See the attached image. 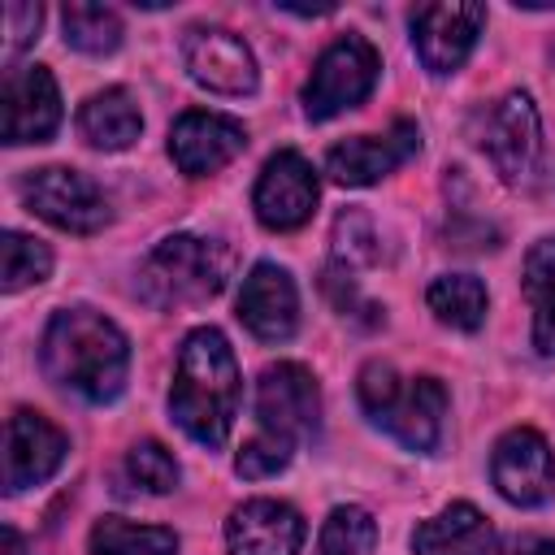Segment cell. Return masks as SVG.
<instances>
[{"mask_svg": "<svg viewBox=\"0 0 555 555\" xmlns=\"http://www.w3.org/2000/svg\"><path fill=\"white\" fill-rule=\"evenodd\" d=\"M238 399H243V377L230 338L217 325L191 330L178 347L173 386H169V416L178 421V429L191 442L217 451L234 429Z\"/></svg>", "mask_w": 555, "mask_h": 555, "instance_id": "6da1fadb", "label": "cell"}, {"mask_svg": "<svg viewBox=\"0 0 555 555\" xmlns=\"http://www.w3.org/2000/svg\"><path fill=\"white\" fill-rule=\"evenodd\" d=\"M39 364L48 382L61 390L87 399V403H113L126 390L130 373V343L95 308H61L52 312L43 343H39Z\"/></svg>", "mask_w": 555, "mask_h": 555, "instance_id": "7a4b0ae2", "label": "cell"}, {"mask_svg": "<svg viewBox=\"0 0 555 555\" xmlns=\"http://www.w3.org/2000/svg\"><path fill=\"white\" fill-rule=\"evenodd\" d=\"M364 416L408 451H434L442 442L447 390L438 377H399L395 364L369 360L356 382Z\"/></svg>", "mask_w": 555, "mask_h": 555, "instance_id": "3957f363", "label": "cell"}, {"mask_svg": "<svg viewBox=\"0 0 555 555\" xmlns=\"http://www.w3.org/2000/svg\"><path fill=\"white\" fill-rule=\"evenodd\" d=\"M230 278V247L199 234H169L139 269V295L152 308H186L221 295Z\"/></svg>", "mask_w": 555, "mask_h": 555, "instance_id": "277c9868", "label": "cell"}, {"mask_svg": "<svg viewBox=\"0 0 555 555\" xmlns=\"http://www.w3.org/2000/svg\"><path fill=\"white\" fill-rule=\"evenodd\" d=\"M382 74V56L364 35H338L312 65L308 82H304V117L308 121H330L356 104H364L377 87Z\"/></svg>", "mask_w": 555, "mask_h": 555, "instance_id": "5b68a950", "label": "cell"}, {"mask_svg": "<svg viewBox=\"0 0 555 555\" xmlns=\"http://www.w3.org/2000/svg\"><path fill=\"white\" fill-rule=\"evenodd\" d=\"M17 191H22V199L35 217H43L48 225H56L65 234H95V230L108 225L104 191L78 169H65V165L30 169L17 182Z\"/></svg>", "mask_w": 555, "mask_h": 555, "instance_id": "8992f818", "label": "cell"}, {"mask_svg": "<svg viewBox=\"0 0 555 555\" xmlns=\"http://www.w3.org/2000/svg\"><path fill=\"white\" fill-rule=\"evenodd\" d=\"M256 421L264 434L308 442L321 434V390L304 364H269L256 382Z\"/></svg>", "mask_w": 555, "mask_h": 555, "instance_id": "52a82bcc", "label": "cell"}, {"mask_svg": "<svg viewBox=\"0 0 555 555\" xmlns=\"http://www.w3.org/2000/svg\"><path fill=\"white\" fill-rule=\"evenodd\" d=\"M486 156L494 165V173L507 186H525L533 182L538 165H542V121L538 108L525 91H507L490 113H486Z\"/></svg>", "mask_w": 555, "mask_h": 555, "instance_id": "ba28073f", "label": "cell"}, {"mask_svg": "<svg viewBox=\"0 0 555 555\" xmlns=\"http://www.w3.org/2000/svg\"><path fill=\"white\" fill-rule=\"evenodd\" d=\"M481 26H486V4L473 0L421 4L412 13V48L429 74H455L468 61Z\"/></svg>", "mask_w": 555, "mask_h": 555, "instance_id": "9c48e42d", "label": "cell"}, {"mask_svg": "<svg viewBox=\"0 0 555 555\" xmlns=\"http://www.w3.org/2000/svg\"><path fill=\"white\" fill-rule=\"evenodd\" d=\"M61 126V91L48 65H17L0 91V134L9 147L48 143Z\"/></svg>", "mask_w": 555, "mask_h": 555, "instance_id": "30bf717a", "label": "cell"}, {"mask_svg": "<svg viewBox=\"0 0 555 555\" xmlns=\"http://www.w3.org/2000/svg\"><path fill=\"white\" fill-rule=\"evenodd\" d=\"M490 477H494V490L507 503H516V507H542L555 494V451L529 425L507 429L494 442Z\"/></svg>", "mask_w": 555, "mask_h": 555, "instance_id": "8fae6325", "label": "cell"}, {"mask_svg": "<svg viewBox=\"0 0 555 555\" xmlns=\"http://www.w3.org/2000/svg\"><path fill=\"white\" fill-rule=\"evenodd\" d=\"M317 173L312 165L299 156V152H273L256 178V191H251V208L260 217L264 230H299L308 225V217L317 212Z\"/></svg>", "mask_w": 555, "mask_h": 555, "instance_id": "7c38bea8", "label": "cell"}, {"mask_svg": "<svg viewBox=\"0 0 555 555\" xmlns=\"http://www.w3.org/2000/svg\"><path fill=\"white\" fill-rule=\"evenodd\" d=\"M182 65L191 82L217 95H251L256 91V56L251 48L221 26H191L182 35Z\"/></svg>", "mask_w": 555, "mask_h": 555, "instance_id": "4fadbf2b", "label": "cell"}, {"mask_svg": "<svg viewBox=\"0 0 555 555\" xmlns=\"http://www.w3.org/2000/svg\"><path fill=\"white\" fill-rule=\"evenodd\" d=\"M65 451H69V442L48 416L17 408L4 429V490L22 494L30 486H43L65 464Z\"/></svg>", "mask_w": 555, "mask_h": 555, "instance_id": "5bb4252c", "label": "cell"}, {"mask_svg": "<svg viewBox=\"0 0 555 555\" xmlns=\"http://www.w3.org/2000/svg\"><path fill=\"white\" fill-rule=\"evenodd\" d=\"M243 147H247V126L225 113H208V108L182 113L169 130V156L186 178L225 169Z\"/></svg>", "mask_w": 555, "mask_h": 555, "instance_id": "9a60e30c", "label": "cell"}, {"mask_svg": "<svg viewBox=\"0 0 555 555\" xmlns=\"http://www.w3.org/2000/svg\"><path fill=\"white\" fill-rule=\"evenodd\" d=\"M421 152V130L412 121H395L386 134H356L325 152V173L338 186H369L395 173L403 160Z\"/></svg>", "mask_w": 555, "mask_h": 555, "instance_id": "2e32d148", "label": "cell"}, {"mask_svg": "<svg viewBox=\"0 0 555 555\" xmlns=\"http://www.w3.org/2000/svg\"><path fill=\"white\" fill-rule=\"evenodd\" d=\"M238 321L260 338V343H286L299 325V291L282 264H251L238 291Z\"/></svg>", "mask_w": 555, "mask_h": 555, "instance_id": "e0dca14e", "label": "cell"}, {"mask_svg": "<svg viewBox=\"0 0 555 555\" xmlns=\"http://www.w3.org/2000/svg\"><path fill=\"white\" fill-rule=\"evenodd\" d=\"M230 555H299L304 516L282 499H247L225 520Z\"/></svg>", "mask_w": 555, "mask_h": 555, "instance_id": "ac0fdd59", "label": "cell"}, {"mask_svg": "<svg viewBox=\"0 0 555 555\" xmlns=\"http://www.w3.org/2000/svg\"><path fill=\"white\" fill-rule=\"evenodd\" d=\"M416 555H503L494 525L473 503H451L412 533Z\"/></svg>", "mask_w": 555, "mask_h": 555, "instance_id": "d6986e66", "label": "cell"}, {"mask_svg": "<svg viewBox=\"0 0 555 555\" xmlns=\"http://www.w3.org/2000/svg\"><path fill=\"white\" fill-rule=\"evenodd\" d=\"M78 130L100 152H126L139 139L143 117H139V104L126 87H104L78 108Z\"/></svg>", "mask_w": 555, "mask_h": 555, "instance_id": "ffe728a7", "label": "cell"}, {"mask_svg": "<svg viewBox=\"0 0 555 555\" xmlns=\"http://www.w3.org/2000/svg\"><path fill=\"white\" fill-rule=\"evenodd\" d=\"M525 299L533 308V347L555 360V238H542L525 256Z\"/></svg>", "mask_w": 555, "mask_h": 555, "instance_id": "44dd1931", "label": "cell"}, {"mask_svg": "<svg viewBox=\"0 0 555 555\" xmlns=\"http://www.w3.org/2000/svg\"><path fill=\"white\" fill-rule=\"evenodd\" d=\"M91 555H178V533L165 525H134L126 516H100L87 533Z\"/></svg>", "mask_w": 555, "mask_h": 555, "instance_id": "7402d4cb", "label": "cell"}, {"mask_svg": "<svg viewBox=\"0 0 555 555\" xmlns=\"http://www.w3.org/2000/svg\"><path fill=\"white\" fill-rule=\"evenodd\" d=\"M429 312L451 330H477L486 321V286L473 273H442L425 291Z\"/></svg>", "mask_w": 555, "mask_h": 555, "instance_id": "603a6c76", "label": "cell"}, {"mask_svg": "<svg viewBox=\"0 0 555 555\" xmlns=\"http://www.w3.org/2000/svg\"><path fill=\"white\" fill-rule=\"evenodd\" d=\"M61 26H65V43L87 56H108L121 48V17L108 4H65Z\"/></svg>", "mask_w": 555, "mask_h": 555, "instance_id": "cb8c5ba5", "label": "cell"}, {"mask_svg": "<svg viewBox=\"0 0 555 555\" xmlns=\"http://www.w3.org/2000/svg\"><path fill=\"white\" fill-rule=\"evenodd\" d=\"M48 273H52L48 243H39V238H30L22 230H4V238H0V286H4V295L39 286Z\"/></svg>", "mask_w": 555, "mask_h": 555, "instance_id": "d4e9b609", "label": "cell"}, {"mask_svg": "<svg viewBox=\"0 0 555 555\" xmlns=\"http://www.w3.org/2000/svg\"><path fill=\"white\" fill-rule=\"evenodd\" d=\"M317 551L321 555H373L377 551V520L364 507L343 503L325 516Z\"/></svg>", "mask_w": 555, "mask_h": 555, "instance_id": "484cf974", "label": "cell"}, {"mask_svg": "<svg viewBox=\"0 0 555 555\" xmlns=\"http://www.w3.org/2000/svg\"><path fill=\"white\" fill-rule=\"evenodd\" d=\"M126 477L143 494H169L182 473H178V460L169 455V447H160L156 438H143L126 451Z\"/></svg>", "mask_w": 555, "mask_h": 555, "instance_id": "4316f807", "label": "cell"}, {"mask_svg": "<svg viewBox=\"0 0 555 555\" xmlns=\"http://www.w3.org/2000/svg\"><path fill=\"white\" fill-rule=\"evenodd\" d=\"M377 234H373V221L360 212V208H347L338 221H334V264L343 269H356V264H369L377 260Z\"/></svg>", "mask_w": 555, "mask_h": 555, "instance_id": "83f0119b", "label": "cell"}, {"mask_svg": "<svg viewBox=\"0 0 555 555\" xmlns=\"http://www.w3.org/2000/svg\"><path fill=\"white\" fill-rule=\"evenodd\" d=\"M291 455H295V442H286V438H278V434H256V438H247L243 442V451H238V460H234V468H238V477H247V481H260V477H278L286 464H291Z\"/></svg>", "mask_w": 555, "mask_h": 555, "instance_id": "f1b7e54d", "label": "cell"}, {"mask_svg": "<svg viewBox=\"0 0 555 555\" xmlns=\"http://www.w3.org/2000/svg\"><path fill=\"white\" fill-rule=\"evenodd\" d=\"M39 22H43V9H39V4H9V9H4V26H9L4 52L17 56L30 39H39Z\"/></svg>", "mask_w": 555, "mask_h": 555, "instance_id": "f546056e", "label": "cell"}, {"mask_svg": "<svg viewBox=\"0 0 555 555\" xmlns=\"http://www.w3.org/2000/svg\"><path fill=\"white\" fill-rule=\"evenodd\" d=\"M0 546H4V555H30V546L22 542V533L9 529V525H4V533H0Z\"/></svg>", "mask_w": 555, "mask_h": 555, "instance_id": "4dcf8cb0", "label": "cell"}, {"mask_svg": "<svg viewBox=\"0 0 555 555\" xmlns=\"http://www.w3.org/2000/svg\"><path fill=\"white\" fill-rule=\"evenodd\" d=\"M516 555H555V538H525Z\"/></svg>", "mask_w": 555, "mask_h": 555, "instance_id": "1f68e13d", "label": "cell"}]
</instances>
